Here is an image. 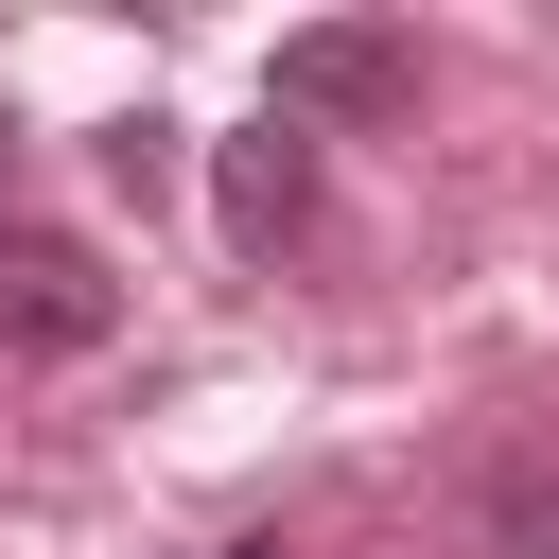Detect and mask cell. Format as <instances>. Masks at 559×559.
Here are the masks:
<instances>
[{
    "instance_id": "obj_1",
    "label": "cell",
    "mask_w": 559,
    "mask_h": 559,
    "mask_svg": "<svg viewBox=\"0 0 559 559\" xmlns=\"http://www.w3.org/2000/svg\"><path fill=\"white\" fill-rule=\"evenodd\" d=\"M419 105V35L402 17H297L280 52H262V122H402Z\"/></svg>"
},
{
    "instance_id": "obj_2",
    "label": "cell",
    "mask_w": 559,
    "mask_h": 559,
    "mask_svg": "<svg viewBox=\"0 0 559 559\" xmlns=\"http://www.w3.org/2000/svg\"><path fill=\"white\" fill-rule=\"evenodd\" d=\"M105 332H122L105 245H87V227H17V210H0V349L70 367V349H105Z\"/></svg>"
},
{
    "instance_id": "obj_3",
    "label": "cell",
    "mask_w": 559,
    "mask_h": 559,
    "mask_svg": "<svg viewBox=\"0 0 559 559\" xmlns=\"http://www.w3.org/2000/svg\"><path fill=\"white\" fill-rule=\"evenodd\" d=\"M210 210H227V245H297V227H314V140H297V122L227 140V157H210Z\"/></svg>"
},
{
    "instance_id": "obj_4",
    "label": "cell",
    "mask_w": 559,
    "mask_h": 559,
    "mask_svg": "<svg viewBox=\"0 0 559 559\" xmlns=\"http://www.w3.org/2000/svg\"><path fill=\"white\" fill-rule=\"evenodd\" d=\"M105 175H122V192H157V175H175V122H157V105H140V122H105Z\"/></svg>"
},
{
    "instance_id": "obj_5",
    "label": "cell",
    "mask_w": 559,
    "mask_h": 559,
    "mask_svg": "<svg viewBox=\"0 0 559 559\" xmlns=\"http://www.w3.org/2000/svg\"><path fill=\"white\" fill-rule=\"evenodd\" d=\"M507 559H559V472H524V489H507Z\"/></svg>"
},
{
    "instance_id": "obj_6",
    "label": "cell",
    "mask_w": 559,
    "mask_h": 559,
    "mask_svg": "<svg viewBox=\"0 0 559 559\" xmlns=\"http://www.w3.org/2000/svg\"><path fill=\"white\" fill-rule=\"evenodd\" d=\"M227 559H280V542H227Z\"/></svg>"
},
{
    "instance_id": "obj_7",
    "label": "cell",
    "mask_w": 559,
    "mask_h": 559,
    "mask_svg": "<svg viewBox=\"0 0 559 559\" xmlns=\"http://www.w3.org/2000/svg\"><path fill=\"white\" fill-rule=\"evenodd\" d=\"M0 157H17V122H0Z\"/></svg>"
}]
</instances>
